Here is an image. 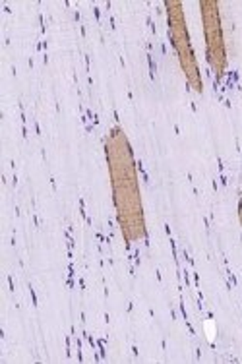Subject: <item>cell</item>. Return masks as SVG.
<instances>
[{
  "label": "cell",
  "instance_id": "6da1fadb",
  "mask_svg": "<svg viewBox=\"0 0 242 364\" xmlns=\"http://www.w3.org/2000/svg\"><path fill=\"white\" fill-rule=\"evenodd\" d=\"M103 146L118 229L126 245H134L147 232L144 200L140 190L138 163L134 157L130 140L120 127L109 130V134L105 136Z\"/></svg>",
  "mask_w": 242,
  "mask_h": 364
},
{
  "label": "cell",
  "instance_id": "7a4b0ae2",
  "mask_svg": "<svg viewBox=\"0 0 242 364\" xmlns=\"http://www.w3.org/2000/svg\"><path fill=\"white\" fill-rule=\"evenodd\" d=\"M165 10L167 23H169V37H171V45H173L177 58H179L180 70L184 74L188 87L196 91V93H201L204 91V80H201L198 58H196V53H194L182 2H179V0H167Z\"/></svg>",
  "mask_w": 242,
  "mask_h": 364
},
{
  "label": "cell",
  "instance_id": "3957f363",
  "mask_svg": "<svg viewBox=\"0 0 242 364\" xmlns=\"http://www.w3.org/2000/svg\"><path fill=\"white\" fill-rule=\"evenodd\" d=\"M201 23H204V37H206V56L211 70L217 77H223L227 72V45L223 33L221 6L215 0H200Z\"/></svg>",
  "mask_w": 242,
  "mask_h": 364
},
{
  "label": "cell",
  "instance_id": "277c9868",
  "mask_svg": "<svg viewBox=\"0 0 242 364\" xmlns=\"http://www.w3.org/2000/svg\"><path fill=\"white\" fill-rule=\"evenodd\" d=\"M238 223L242 225V198L238 200Z\"/></svg>",
  "mask_w": 242,
  "mask_h": 364
}]
</instances>
